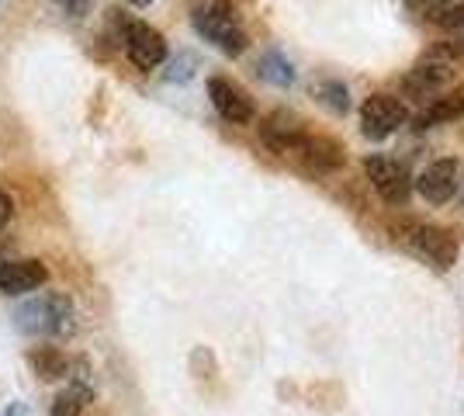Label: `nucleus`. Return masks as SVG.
<instances>
[{
    "mask_svg": "<svg viewBox=\"0 0 464 416\" xmlns=\"http://www.w3.org/2000/svg\"><path fill=\"white\" fill-rule=\"evenodd\" d=\"M14 326L24 337L39 340H66L77 330V309L70 295L63 292H45V295H32L14 309Z\"/></svg>",
    "mask_w": 464,
    "mask_h": 416,
    "instance_id": "f257e3e1",
    "label": "nucleus"
},
{
    "mask_svg": "<svg viewBox=\"0 0 464 416\" xmlns=\"http://www.w3.org/2000/svg\"><path fill=\"white\" fill-rule=\"evenodd\" d=\"M191 24L201 39L212 42L215 49L226 53V56H243L246 45H250L239 18L232 15V7L222 4V0H205V4H198L191 11Z\"/></svg>",
    "mask_w": 464,
    "mask_h": 416,
    "instance_id": "f03ea898",
    "label": "nucleus"
},
{
    "mask_svg": "<svg viewBox=\"0 0 464 416\" xmlns=\"http://www.w3.org/2000/svg\"><path fill=\"white\" fill-rule=\"evenodd\" d=\"M409 119V108L392 94H371L361 104V132L371 142H382V139L395 136Z\"/></svg>",
    "mask_w": 464,
    "mask_h": 416,
    "instance_id": "7ed1b4c3",
    "label": "nucleus"
},
{
    "mask_svg": "<svg viewBox=\"0 0 464 416\" xmlns=\"http://www.w3.org/2000/svg\"><path fill=\"white\" fill-rule=\"evenodd\" d=\"M118 42L125 45V56L139 70H156L167 63V39L146 21H121V39Z\"/></svg>",
    "mask_w": 464,
    "mask_h": 416,
    "instance_id": "20e7f679",
    "label": "nucleus"
},
{
    "mask_svg": "<svg viewBox=\"0 0 464 416\" xmlns=\"http://www.w3.org/2000/svg\"><path fill=\"white\" fill-rule=\"evenodd\" d=\"M406 247L437 271H450L458 264V239L440 226H409Z\"/></svg>",
    "mask_w": 464,
    "mask_h": 416,
    "instance_id": "39448f33",
    "label": "nucleus"
},
{
    "mask_svg": "<svg viewBox=\"0 0 464 416\" xmlns=\"http://www.w3.org/2000/svg\"><path fill=\"white\" fill-rule=\"evenodd\" d=\"M368 180L374 184V191L388 201V205H406L412 195V178L409 170L392 157H368L364 160Z\"/></svg>",
    "mask_w": 464,
    "mask_h": 416,
    "instance_id": "423d86ee",
    "label": "nucleus"
},
{
    "mask_svg": "<svg viewBox=\"0 0 464 416\" xmlns=\"http://www.w3.org/2000/svg\"><path fill=\"white\" fill-rule=\"evenodd\" d=\"M208 98H212V108L232 125H250L256 119V104L253 98L229 77H212L208 80Z\"/></svg>",
    "mask_w": 464,
    "mask_h": 416,
    "instance_id": "0eeeda50",
    "label": "nucleus"
},
{
    "mask_svg": "<svg viewBox=\"0 0 464 416\" xmlns=\"http://www.w3.org/2000/svg\"><path fill=\"white\" fill-rule=\"evenodd\" d=\"M447 83H450V60H447L444 53L426 56L423 63H416L406 73V91H409V98H416V101L440 98L447 91Z\"/></svg>",
    "mask_w": 464,
    "mask_h": 416,
    "instance_id": "6e6552de",
    "label": "nucleus"
},
{
    "mask_svg": "<svg viewBox=\"0 0 464 416\" xmlns=\"http://www.w3.org/2000/svg\"><path fill=\"white\" fill-rule=\"evenodd\" d=\"M458 184H461L458 160H433L423 174L412 180V188L420 191V198L430 201V205H447V201L458 195Z\"/></svg>",
    "mask_w": 464,
    "mask_h": 416,
    "instance_id": "1a4fd4ad",
    "label": "nucleus"
},
{
    "mask_svg": "<svg viewBox=\"0 0 464 416\" xmlns=\"http://www.w3.org/2000/svg\"><path fill=\"white\" fill-rule=\"evenodd\" d=\"M49 281V267L42 260H7L0 264V292L4 295H28V292H39L42 285Z\"/></svg>",
    "mask_w": 464,
    "mask_h": 416,
    "instance_id": "9d476101",
    "label": "nucleus"
},
{
    "mask_svg": "<svg viewBox=\"0 0 464 416\" xmlns=\"http://www.w3.org/2000/svg\"><path fill=\"white\" fill-rule=\"evenodd\" d=\"M32 368L42 382H73V378H87V361L63 354L59 347H35L32 351Z\"/></svg>",
    "mask_w": 464,
    "mask_h": 416,
    "instance_id": "9b49d317",
    "label": "nucleus"
},
{
    "mask_svg": "<svg viewBox=\"0 0 464 416\" xmlns=\"http://www.w3.org/2000/svg\"><path fill=\"white\" fill-rule=\"evenodd\" d=\"M260 136H264V142L271 146L274 153L288 157V153L298 150V142L305 136V125L295 119L291 111H274V115H267L264 125H260Z\"/></svg>",
    "mask_w": 464,
    "mask_h": 416,
    "instance_id": "f8f14e48",
    "label": "nucleus"
},
{
    "mask_svg": "<svg viewBox=\"0 0 464 416\" xmlns=\"http://www.w3.org/2000/svg\"><path fill=\"white\" fill-rule=\"evenodd\" d=\"M49 416H97L94 413V385L91 378H73L56 396Z\"/></svg>",
    "mask_w": 464,
    "mask_h": 416,
    "instance_id": "ddd939ff",
    "label": "nucleus"
},
{
    "mask_svg": "<svg viewBox=\"0 0 464 416\" xmlns=\"http://www.w3.org/2000/svg\"><path fill=\"white\" fill-rule=\"evenodd\" d=\"M295 157L309 160L312 167H319V170H336V167H343V160H347V153H343V146L336 142V139L329 136H302V142H298V150H295Z\"/></svg>",
    "mask_w": 464,
    "mask_h": 416,
    "instance_id": "4468645a",
    "label": "nucleus"
},
{
    "mask_svg": "<svg viewBox=\"0 0 464 416\" xmlns=\"http://www.w3.org/2000/svg\"><path fill=\"white\" fill-rule=\"evenodd\" d=\"M464 119V91H444L440 98H433L423 111L416 115V129H433V125H444V121Z\"/></svg>",
    "mask_w": 464,
    "mask_h": 416,
    "instance_id": "2eb2a0df",
    "label": "nucleus"
},
{
    "mask_svg": "<svg viewBox=\"0 0 464 416\" xmlns=\"http://www.w3.org/2000/svg\"><path fill=\"white\" fill-rule=\"evenodd\" d=\"M256 73H260V80L274 83V87H291L295 77H298V73H295V66H291V60L285 56V53H277V49H271V53H264V56H260Z\"/></svg>",
    "mask_w": 464,
    "mask_h": 416,
    "instance_id": "dca6fc26",
    "label": "nucleus"
},
{
    "mask_svg": "<svg viewBox=\"0 0 464 416\" xmlns=\"http://www.w3.org/2000/svg\"><path fill=\"white\" fill-rule=\"evenodd\" d=\"M315 98L323 101L333 115H347L350 111V91H347V83H343V80H319Z\"/></svg>",
    "mask_w": 464,
    "mask_h": 416,
    "instance_id": "f3484780",
    "label": "nucleus"
},
{
    "mask_svg": "<svg viewBox=\"0 0 464 416\" xmlns=\"http://www.w3.org/2000/svg\"><path fill=\"white\" fill-rule=\"evenodd\" d=\"M194 73V60L191 56H177V60L167 63V80H174V83H184V80Z\"/></svg>",
    "mask_w": 464,
    "mask_h": 416,
    "instance_id": "a211bd4d",
    "label": "nucleus"
},
{
    "mask_svg": "<svg viewBox=\"0 0 464 416\" xmlns=\"http://www.w3.org/2000/svg\"><path fill=\"white\" fill-rule=\"evenodd\" d=\"M412 11H420L423 18H433L440 7H447V4H454V0H406Z\"/></svg>",
    "mask_w": 464,
    "mask_h": 416,
    "instance_id": "6ab92c4d",
    "label": "nucleus"
},
{
    "mask_svg": "<svg viewBox=\"0 0 464 416\" xmlns=\"http://www.w3.org/2000/svg\"><path fill=\"white\" fill-rule=\"evenodd\" d=\"M53 4H59L70 18H83V15H87V7H91V0H53Z\"/></svg>",
    "mask_w": 464,
    "mask_h": 416,
    "instance_id": "aec40b11",
    "label": "nucleus"
},
{
    "mask_svg": "<svg viewBox=\"0 0 464 416\" xmlns=\"http://www.w3.org/2000/svg\"><path fill=\"white\" fill-rule=\"evenodd\" d=\"M11 218H14V201H11V195L0 188V229H4Z\"/></svg>",
    "mask_w": 464,
    "mask_h": 416,
    "instance_id": "412c9836",
    "label": "nucleus"
},
{
    "mask_svg": "<svg viewBox=\"0 0 464 416\" xmlns=\"http://www.w3.org/2000/svg\"><path fill=\"white\" fill-rule=\"evenodd\" d=\"M0 416H32V410H28L24 402H11V406H7V410H4Z\"/></svg>",
    "mask_w": 464,
    "mask_h": 416,
    "instance_id": "4be33fe9",
    "label": "nucleus"
},
{
    "mask_svg": "<svg viewBox=\"0 0 464 416\" xmlns=\"http://www.w3.org/2000/svg\"><path fill=\"white\" fill-rule=\"evenodd\" d=\"M125 4H132V7H150L153 0H125Z\"/></svg>",
    "mask_w": 464,
    "mask_h": 416,
    "instance_id": "5701e85b",
    "label": "nucleus"
},
{
    "mask_svg": "<svg viewBox=\"0 0 464 416\" xmlns=\"http://www.w3.org/2000/svg\"><path fill=\"white\" fill-rule=\"evenodd\" d=\"M458 191H461V201H464V180H461V184H458Z\"/></svg>",
    "mask_w": 464,
    "mask_h": 416,
    "instance_id": "b1692460",
    "label": "nucleus"
},
{
    "mask_svg": "<svg viewBox=\"0 0 464 416\" xmlns=\"http://www.w3.org/2000/svg\"><path fill=\"white\" fill-rule=\"evenodd\" d=\"M458 45H461V53H464V28H461V42H458Z\"/></svg>",
    "mask_w": 464,
    "mask_h": 416,
    "instance_id": "393cba45",
    "label": "nucleus"
}]
</instances>
